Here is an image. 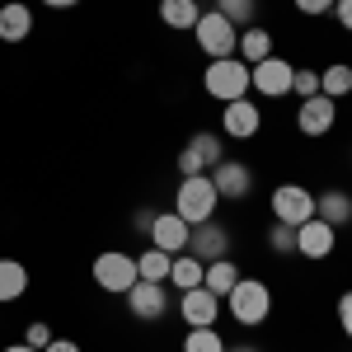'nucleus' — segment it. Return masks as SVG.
I'll list each match as a JSON object with an SVG mask.
<instances>
[{
    "label": "nucleus",
    "instance_id": "18",
    "mask_svg": "<svg viewBox=\"0 0 352 352\" xmlns=\"http://www.w3.org/2000/svg\"><path fill=\"white\" fill-rule=\"evenodd\" d=\"M197 19H202V0H160V24L164 28L188 33V28H197Z\"/></svg>",
    "mask_w": 352,
    "mask_h": 352
},
{
    "label": "nucleus",
    "instance_id": "11",
    "mask_svg": "<svg viewBox=\"0 0 352 352\" xmlns=\"http://www.w3.org/2000/svg\"><path fill=\"white\" fill-rule=\"evenodd\" d=\"M258 127H263V109L254 99L221 104V132L230 136V141H249V136H258Z\"/></svg>",
    "mask_w": 352,
    "mask_h": 352
},
{
    "label": "nucleus",
    "instance_id": "6",
    "mask_svg": "<svg viewBox=\"0 0 352 352\" xmlns=\"http://www.w3.org/2000/svg\"><path fill=\"white\" fill-rule=\"evenodd\" d=\"M272 207V221H282V226H305V221L315 217V192L305 188V184H277L268 197Z\"/></svg>",
    "mask_w": 352,
    "mask_h": 352
},
{
    "label": "nucleus",
    "instance_id": "17",
    "mask_svg": "<svg viewBox=\"0 0 352 352\" xmlns=\"http://www.w3.org/2000/svg\"><path fill=\"white\" fill-rule=\"evenodd\" d=\"M315 217H320V221H329L333 230H343V226L352 221V192H343V188L315 192Z\"/></svg>",
    "mask_w": 352,
    "mask_h": 352
},
{
    "label": "nucleus",
    "instance_id": "34",
    "mask_svg": "<svg viewBox=\"0 0 352 352\" xmlns=\"http://www.w3.org/2000/svg\"><path fill=\"white\" fill-rule=\"evenodd\" d=\"M333 19H338V28H348L352 33V0H333V10H329Z\"/></svg>",
    "mask_w": 352,
    "mask_h": 352
},
{
    "label": "nucleus",
    "instance_id": "7",
    "mask_svg": "<svg viewBox=\"0 0 352 352\" xmlns=\"http://www.w3.org/2000/svg\"><path fill=\"white\" fill-rule=\"evenodd\" d=\"M292 76H296V66L287 61V56H263L258 66H249V89L254 94H263V99H282V94H292Z\"/></svg>",
    "mask_w": 352,
    "mask_h": 352
},
{
    "label": "nucleus",
    "instance_id": "36",
    "mask_svg": "<svg viewBox=\"0 0 352 352\" xmlns=\"http://www.w3.org/2000/svg\"><path fill=\"white\" fill-rule=\"evenodd\" d=\"M151 221H155V212H136V221H132V226L141 230V235H151Z\"/></svg>",
    "mask_w": 352,
    "mask_h": 352
},
{
    "label": "nucleus",
    "instance_id": "2",
    "mask_svg": "<svg viewBox=\"0 0 352 352\" xmlns=\"http://www.w3.org/2000/svg\"><path fill=\"white\" fill-rule=\"evenodd\" d=\"M217 207H221V192H217V184H212V174H192V179H184L179 192H174V212L188 221V226L212 221Z\"/></svg>",
    "mask_w": 352,
    "mask_h": 352
},
{
    "label": "nucleus",
    "instance_id": "9",
    "mask_svg": "<svg viewBox=\"0 0 352 352\" xmlns=\"http://www.w3.org/2000/svg\"><path fill=\"white\" fill-rule=\"evenodd\" d=\"M333 122H338V99H329V94L300 99V109H296V132L300 136H329Z\"/></svg>",
    "mask_w": 352,
    "mask_h": 352
},
{
    "label": "nucleus",
    "instance_id": "14",
    "mask_svg": "<svg viewBox=\"0 0 352 352\" xmlns=\"http://www.w3.org/2000/svg\"><path fill=\"white\" fill-rule=\"evenodd\" d=\"M207 174H212V184H217V192L226 202H244L249 188H254V169L244 160H221L217 169H207Z\"/></svg>",
    "mask_w": 352,
    "mask_h": 352
},
{
    "label": "nucleus",
    "instance_id": "10",
    "mask_svg": "<svg viewBox=\"0 0 352 352\" xmlns=\"http://www.w3.org/2000/svg\"><path fill=\"white\" fill-rule=\"evenodd\" d=\"M122 300H127V310H132L136 320H146V324H160L164 315H169V292H164V282H136Z\"/></svg>",
    "mask_w": 352,
    "mask_h": 352
},
{
    "label": "nucleus",
    "instance_id": "25",
    "mask_svg": "<svg viewBox=\"0 0 352 352\" xmlns=\"http://www.w3.org/2000/svg\"><path fill=\"white\" fill-rule=\"evenodd\" d=\"M320 94L338 99V104L352 94V66H348V61H333V66H324V71H320Z\"/></svg>",
    "mask_w": 352,
    "mask_h": 352
},
{
    "label": "nucleus",
    "instance_id": "8",
    "mask_svg": "<svg viewBox=\"0 0 352 352\" xmlns=\"http://www.w3.org/2000/svg\"><path fill=\"white\" fill-rule=\"evenodd\" d=\"M192 258H202V263H217V258H230V230L221 226L217 217L202 221V226H188V249Z\"/></svg>",
    "mask_w": 352,
    "mask_h": 352
},
{
    "label": "nucleus",
    "instance_id": "15",
    "mask_svg": "<svg viewBox=\"0 0 352 352\" xmlns=\"http://www.w3.org/2000/svg\"><path fill=\"white\" fill-rule=\"evenodd\" d=\"M151 244L164 249V254H184L188 249V221L179 217V212H155V221H151Z\"/></svg>",
    "mask_w": 352,
    "mask_h": 352
},
{
    "label": "nucleus",
    "instance_id": "21",
    "mask_svg": "<svg viewBox=\"0 0 352 352\" xmlns=\"http://www.w3.org/2000/svg\"><path fill=\"white\" fill-rule=\"evenodd\" d=\"M244 66H258L263 56H272V33L268 28H240V47H235Z\"/></svg>",
    "mask_w": 352,
    "mask_h": 352
},
{
    "label": "nucleus",
    "instance_id": "1",
    "mask_svg": "<svg viewBox=\"0 0 352 352\" xmlns=\"http://www.w3.org/2000/svg\"><path fill=\"white\" fill-rule=\"evenodd\" d=\"M226 310H230V320H235V324L258 329L272 315V287L263 282V277H240V282H235V292L226 296Z\"/></svg>",
    "mask_w": 352,
    "mask_h": 352
},
{
    "label": "nucleus",
    "instance_id": "29",
    "mask_svg": "<svg viewBox=\"0 0 352 352\" xmlns=\"http://www.w3.org/2000/svg\"><path fill=\"white\" fill-rule=\"evenodd\" d=\"M292 94H296V99L320 94V71H305V66H296V76H292Z\"/></svg>",
    "mask_w": 352,
    "mask_h": 352
},
{
    "label": "nucleus",
    "instance_id": "13",
    "mask_svg": "<svg viewBox=\"0 0 352 352\" xmlns=\"http://www.w3.org/2000/svg\"><path fill=\"white\" fill-rule=\"evenodd\" d=\"M333 244H338V230H333L329 221L310 217L305 226H296V254H300V258L320 263V258H329V254H333Z\"/></svg>",
    "mask_w": 352,
    "mask_h": 352
},
{
    "label": "nucleus",
    "instance_id": "35",
    "mask_svg": "<svg viewBox=\"0 0 352 352\" xmlns=\"http://www.w3.org/2000/svg\"><path fill=\"white\" fill-rule=\"evenodd\" d=\"M43 352H80V343H76V338H52Z\"/></svg>",
    "mask_w": 352,
    "mask_h": 352
},
{
    "label": "nucleus",
    "instance_id": "38",
    "mask_svg": "<svg viewBox=\"0 0 352 352\" xmlns=\"http://www.w3.org/2000/svg\"><path fill=\"white\" fill-rule=\"evenodd\" d=\"M0 352H38V348H28L24 338H19V343H10V348H0Z\"/></svg>",
    "mask_w": 352,
    "mask_h": 352
},
{
    "label": "nucleus",
    "instance_id": "16",
    "mask_svg": "<svg viewBox=\"0 0 352 352\" xmlns=\"http://www.w3.org/2000/svg\"><path fill=\"white\" fill-rule=\"evenodd\" d=\"M28 33H33V10L24 0L0 5V43H24Z\"/></svg>",
    "mask_w": 352,
    "mask_h": 352
},
{
    "label": "nucleus",
    "instance_id": "39",
    "mask_svg": "<svg viewBox=\"0 0 352 352\" xmlns=\"http://www.w3.org/2000/svg\"><path fill=\"white\" fill-rule=\"evenodd\" d=\"M226 352H263V348H254V343H235V348H226Z\"/></svg>",
    "mask_w": 352,
    "mask_h": 352
},
{
    "label": "nucleus",
    "instance_id": "31",
    "mask_svg": "<svg viewBox=\"0 0 352 352\" xmlns=\"http://www.w3.org/2000/svg\"><path fill=\"white\" fill-rule=\"evenodd\" d=\"M300 14H310V19H320V14H329L333 10V0H292Z\"/></svg>",
    "mask_w": 352,
    "mask_h": 352
},
{
    "label": "nucleus",
    "instance_id": "3",
    "mask_svg": "<svg viewBox=\"0 0 352 352\" xmlns=\"http://www.w3.org/2000/svg\"><path fill=\"white\" fill-rule=\"evenodd\" d=\"M202 89L217 99V104H235V99H249V66L240 56H221L202 71Z\"/></svg>",
    "mask_w": 352,
    "mask_h": 352
},
{
    "label": "nucleus",
    "instance_id": "24",
    "mask_svg": "<svg viewBox=\"0 0 352 352\" xmlns=\"http://www.w3.org/2000/svg\"><path fill=\"white\" fill-rule=\"evenodd\" d=\"M188 151L197 155L202 169H217V164L226 160V141H221V132H192L188 136Z\"/></svg>",
    "mask_w": 352,
    "mask_h": 352
},
{
    "label": "nucleus",
    "instance_id": "33",
    "mask_svg": "<svg viewBox=\"0 0 352 352\" xmlns=\"http://www.w3.org/2000/svg\"><path fill=\"white\" fill-rule=\"evenodd\" d=\"M179 174H184V179H192V174H207V169H202V164H197V155H192L188 146H184V151H179Z\"/></svg>",
    "mask_w": 352,
    "mask_h": 352
},
{
    "label": "nucleus",
    "instance_id": "37",
    "mask_svg": "<svg viewBox=\"0 0 352 352\" xmlns=\"http://www.w3.org/2000/svg\"><path fill=\"white\" fill-rule=\"evenodd\" d=\"M38 5H47V10H76L80 0H38Z\"/></svg>",
    "mask_w": 352,
    "mask_h": 352
},
{
    "label": "nucleus",
    "instance_id": "4",
    "mask_svg": "<svg viewBox=\"0 0 352 352\" xmlns=\"http://www.w3.org/2000/svg\"><path fill=\"white\" fill-rule=\"evenodd\" d=\"M94 287L99 292H109V296H127L136 282V254H122V249H104L99 258H94Z\"/></svg>",
    "mask_w": 352,
    "mask_h": 352
},
{
    "label": "nucleus",
    "instance_id": "27",
    "mask_svg": "<svg viewBox=\"0 0 352 352\" xmlns=\"http://www.w3.org/2000/svg\"><path fill=\"white\" fill-rule=\"evenodd\" d=\"M184 352H226V338L217 329H188L184 333Z\"/></svg>",
    "mask_w": 352,
    "mask_h": 352
},
{
    "label": "nucleus",
    "instance_id": "5",
    "mask_svg": "<svg viewBox=\"0 0 352 352\" xmlns=\"http://www.w3.org/2000/svg\"><path fill=\"white\" fill-rule=\"evenodd\" d=\"M192 38H197V47L207 52V61L235 56V47H240V28L230 24L221 10H202V19H197V28H192Z\"/></svg>",
    "mask_w": 352,
    "mask_h": 352
},
{
    "label": "nucleus",
    "instance_id": "20",
    "mask_svg": "<svg viewBox=\"0 0 352 352\" xmlns=\"http://www.w3.org/2000/svg\"><path fill=\"white\" fill-rule=\"evenodd\" d=\"M28 292V268L19 258H0V305H14Z\"/></svg>",
    "mask_w": 352,
    "mask_h": 352
},
{
    "label": "nucleus",
    "instance_id": "32",
    "mask_svg": "<svg viewBox=\"0 0 352 352\" xmlns=\"http://www.w3.org/2000/svg\"><path fill=\"white\" fill-rule=\"evenodd\" d=\"M338 329L352 338V292H343V296H338Z\"/></svg>",
    "mask_w": 352,
    "mask_h": 352
},
{
    "label": "nucleus",
    "instance_id": "28",
    "mask_svg": "<svg viewBox=\"0 0 352 352\" xmlns=\"http://www.w3.org/2000/svg\"><path fill=\"white\" fill-rule=\"evenodd\" d=\"M268 249L272 254H296V226H282V221H272L268 226Z\"/></svg>",
    "mask_w": 352,
    "mask_h": 352
},
{
    "label": "nucleus",
    "instance_id": "26",
    "mask_svg": "<svg viewBox=\"0 0 352 352\" xmlns=\"http://www.w3.org/2000/svg\"><path fill=\"white\" fill-rule=\"evenodd\" d=\"M217 10L235 28H254L258 24V0H217Z\"/></svg>",
    "mask_w": 352,
    "mask_h": 352
},
{
    "label": "nucleus",
    "instance_id": "30",
    "mask_svg": "<svg viewBox=\"0 0 352 352\" xmlns=\"http://www.w3.org/2000/svg\"><path fill=\"white\" fill-rule=\"evenodd\" d=\"M52 338H56V333H52V324H43V320H33V324L24 329V343H28V348H38V352L47 348Z\"/></svg>",
    "mask_w": 352,
    "mask_h": 352
},
{
    "label": "nucleus",
    "instance_id": "12",
    "mask_svg": "<svg viewBox=\"0 0 352 352\" xmlns=\"http://www.w3.org/2000/svg\"><path fill=\"white\" fill-rule=\"evenodd\" d=\"M179 315L188 329H217L221 315V296L207 292V287H192V292H179Z\"/></svg>",
    "mask_w": 352,
    "mask_h": 352
},
{
    "label": "nucleus",
    "instance_id": "23",
    "mask_svg": "<svg viewBox=\"0 0 352 352\" xmlns=\"http://www.w3.org/2000/svg\"><path fill=\"white\" fill-rule=\"evenodd\" d=\"M202 272H207V263H202V258H192V254H174L169 287H174V292H192V287H202Z\"/></svg>",
    "mask_w": 352,
    "mask_h": 352
},
{
    "label": "nucleus",
    "instance_id": "22",
    "mask_svg": "<svg viewBox=\"0 0 352 352\" xmlns=\"http://www.w3.org/2000/svg\"><path fill=\"white\" fill-rule=\"evenodd\" d=\"M169 268H174V254H164L155 244L136 254V277L141 282H169Z\"/></svg>",
    "mask_w": 352,
    "mask_h": 352
},
{
    "label": "nucleus",
    "instance_id": "19",
    "mask_svg": "<svg viewBox=\"0 0 352 352\" xmlns=\"http://www.w3.org/2000/svg\"><path fill=\"white\" fill-rule=\"evenodd\" d=\"M244 272H240V263H235V258H217V263H207V272H202V287H207V292H217L221 300L230 296V292H235V282H240Z\"/></svg>",
    "mask_w": 352,
    "mask_h": 352
}]
</instances>
